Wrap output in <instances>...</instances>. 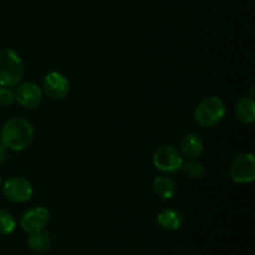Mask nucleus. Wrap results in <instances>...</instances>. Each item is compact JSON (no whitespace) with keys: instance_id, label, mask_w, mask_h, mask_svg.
<instances>
[{"instance_id":"obj_14","label":"nucleus","mask_w":255,"mask_h":255,"mask_svg":"<svg viewBox=\"0 0 255 255\" xmlns=\"http://www.w3.org/2000/svg\"><path fill=\"white\" fill-rule=\"evenodd\" d=\"M27 246L36 253H44V252L49 251V248L51 247V238L49 234L44 233V231L30 234L29 239H27Z\"/></svg>"},{"instance_id":"obj_1","label":"nucleus","mask_w":255,"mask_h":255,"mask_svg":"<svg viewBox=\"0 0 255 255\" xmlns=\"http://www.w3.org/2000/svg\"><path fill=\"white\" fill-rule=\"evenodd\" d=\"M34 139V127L21 116L10 117L0 129V141L10 151H24Z\"/></svg>"},{"instance_id":"obj_19","label":"nucleus","mask_w":255,"mask_h":255,"mask_svg":"<svg viewBox=\"0 0 255 255\" xmlns=\"http://www.w3.org/2000/svg\"><path fill=\"white\" fill-rule=\"evenodd\" d=\"M0 186H1V178H0Z\"/></svg>"},{"instance_id":"obj_2","label":"nucleus","mask_w":255,"mask_h":255,"mask_svg":"<svg viewBox=\"0 0 255 255\" xmlns=\"http://www.w3.org/2000/svg\"><path fill=\"white\" fill-rule=\"evenodd\" d=\"M25 67L22 59L15 50H0V85L4 87H14L24 77Z\"/></svg>"},{"instance_id":"obj_20","label":"nucleus","mask_w":255,"mask_h":255,"mask_svg":"<svg viewBox=\"0 0 255 255\" xmlns=\"http://www.w3.org/2000/svg\"><path fill=\"white\" fill-rule=\"evenodd\" d=\"M0 86H1V85H0Z\"/></svg>"},{"instance_id":"obj_17","label":"nucleus","mask_w":255,"mask_h":255,"mask_svg":"<svg viewBox=\"0 0 255 255\" xmlns=\"http://www.w3.org/2000/svg\"><path fill=\"white\" fill-rule=\"evenodd\" d=\"M14 92L9 87L0 86V107L9 106L14 102Z\"/></svg>"},{"instance_id":"obj_6","label":"nucleus","mask_w":255,"mask_h":255,"mask_svg":"<svg viewBox=\"0 0 255 255\" xmlns=\"http://www.w3.org/2000/svg\"><path fill=\"white\" fill-rule=\"evenodd\" d=\"M2 192L7 201L12 203H25L31 198L32 186L24 177L15 176L5 182Z\"/></svg>"},{"instance_id":"obj_7","label":"nucleus","mask_w":255,"mask_h":255,"mask_svg":"<svg viewBox=\"0 0 255 255\" xmlns=\"http://www.w3.org/2000/svg\"><path fill=\"white\" fill-rule=\"evenodd\" d=\"M42 92H45L47 97L56 101L66 99L70 92L69 80L61 72H49L45 75L42 81Z\"/></svg>"},{"instance_id":"obj_3","label":"nucleus","mask_w":255,"mask_h":255,"mask_svg":"<svg viewBox=\"0 0 255 255\" xmlns=\"http://www.w3.org/2000/svg\"><path fill=\"white\" fill-rule=\"evenodd\" d=\"M226 114V104L218 96H208L202 100L196 107L194 119L201 126L213 127Z\"/></svg>"},{"instance_id":"obj_9","label":"nucleus","mask_w":255,"mask_h":255,"mask_svg":"<svg viewBox=\"0 0 255 255\" xmlns=\"http://www.w3.org/2000/svg\"><path fill=\"white\" fill-rule=\"evenodd\" d=\"M42 96H44L42 90L32 82L17 84L14 92V99L26 109H36L42 102Z\"/></svg>"},{"instance_id":"obj_8","label":"nucleus","mask_w":255,"mask_h":255,"mask_svg":"<svg viewBox=\"0 0 255 255\" xmlns=\"http://www.w3.org/2000/svg\"><path fill=\"white\" fill-rule=\"evenodd\" d=\"M50 222V212L44 207H34L25 212L21 217V228L27 234H34L42 232Z\"/></svg>"},{"instance_id":"obj_5","label":"nucleus","mask_w":255,"mask_h":255,"mask_svg":"<svg viewBox=\"0 0 255 255\" xmlns=\"http://www.w3.org/2000/svg\"><path fill=\"white\" fill-rule=\"evenodd\" d=\"M231 178L239 184L252 183L255 179V158L253 153H242L231 166Z\"/></svg>"},{"instance_id":"obj_18","label":"nucleus","mask_w":255,"mask_h":255,"mask_svg":"<svg viewBox=\"0 0 255 255\" xmlns=\"http://www.w3.org/2000/svg\"><path fill=\"white\" fill-rule=\"evenodd\" d=\"M7 158H9V149L0 144V166L6 163Z\"/></svg>"},{"instance_id":"obj_13","label":"nucleus","mask_w":255,"mask_h":255,"mask_svg":"<svg viewBox=\"0 0 255 255\" xmlns=\"http://www.w3.org/2000/svg\"><path fill=\"white\" fill-rule=\"evenodd\" d=\"M154 194L162 199H171L173 198L174 194L177 193V184L171 177L158 176L153 181L152 184Z\"/></svg>"},{"instance_id":"obj_15","label":"nucleus","mask_w":255,"mask_h":255,"mask_svg":"<svg viewBox=\"0 0 255 255\" xmlns=\"http://www.w3.org/2000/svg\"><path fill=\"white\" fill-rule=\"evenodd\" d=\"M184 176L189 179H201L206 174V166L197 159H191L186 166H182Z\"/></svg>"},{"instance_id":"obj_4","label":"nucleus","mask_w":255,"mask_h":255,"mask_svg":"<svg viewBox=\"0 0 255 255\" xmlns=\"http://www.w3.org/2000/svg\"><path fill=\"white\" fill-rule=\"evenodd\" d=\"M153 164L158 171L164 173H174L184 164L181 152L172 146H162L154 152Z\"/></svg>"},{"instance_id":"obj_10","label":"nucleus","mask_w":255,"mask_h":255,"mask_svg":"<svg viewBox=\"0 0 255 255\" xmlns=\"http://www.w3.org/2000/svg\"><path fill=\"white\" fill-rule=\"evenodd\" d=\"M181 154L183 158L188 159H197L203 154L204 152V142L198 134L188 133L182 138L181 146Z\"/></svg>"},{"instance_id":"obj_12","label":"nucleus","mask_w":255,"mask_h":255,"mask_svg":"<svg viewBox=\"0 0 255 255\" xmlns=\"http://www.w3.org/2000/svg\"><path fill=\"white\" fill-rule=\"evenodd\" d=\"M237 119L244 124H252L255 120V102L253 97H242L234 105Z\"/></svg>"},{"instance_id":"obj_16","label":"nucleus","mask_w":255,"mask_h":255,"mask_svg":"<svg viewBox=\"0 0 255 255\" xmlns=\"http://www.w3.org/2000/svg\"><path fill=\"white\" fill-rule=\"evenodd\" d=\"M16 228V221L10 212L0 209V236L12 233Z\"/></svg>"},{"instance_id":"obj_11","label":"nucleus","mask_w":255,"mask_h":255,"mask_svg":"<svg viewBox=\"0 0 255 255\" xmlns=\"http://www.w3.org/2000/svg\"><path fill=\"white\" fill-rule=\"evenodd\" d=\"M183 222V213L176 208L162 209L157 216V223L166 231H177L181 228Z\"/></svg>"}]
</instances>
